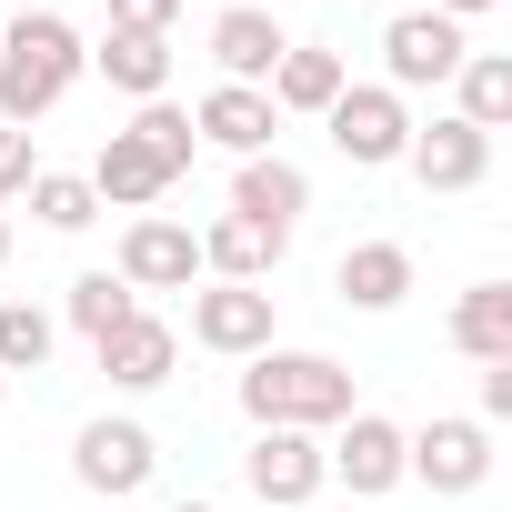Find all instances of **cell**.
I'll return each mask as SVG.
<instances>
[{
    "instance_id": "18",
    "label": "cell",
    "mask_w": 512,
    "mask_h": 512,
    "mask_svg": "<svg viewBox=\"0 0 512 512\" xmlns=\"http://www.w3.org/2000/svg\"><path fill=\"white\" fill-rule=\"evenodd\" d=\"M91 71H101L111 91H131V101H161V91H171V31H111V41L91 51Z\"/></svg>"
},
{
    "instance_id": "19",
    "label": "cell",
    "mask_w": 512,
    "mask_h": 512,
    "mask_svg": "<svg viewBox=\"0 0 512 512\" xmlns=\"http://www.w3.org/2000/svg\"><path fill=\"white\" fill-rule=\"evenodd\" d=\"M342 81H352V71H342V51L292 41V51L272 61V81H262V91H272V111H332V101H342Z\"/></svg>"
},
{
    "instance_id": "28",
    "label": "cell",
    "mask_w": 512,
    "mask_h": 512,
    "mask_svg": "<svg viewBox=\"0 0 512 512\" xmlns=\"http://www.w3.org/2000/svg\"><path fill=\"white\" fill-rule=\"evenodd\" d=\"M181 0H111V31H171Z\"/></svg>"
},
{
    "instance_id": "10",
    "label": "cell",
    "mask_w": 512,
    "mask_h": 512,
    "mask_svg": "<svg viewBox=\"0 0 512 512\" xmlns=\"http://www.w3.org/2000/svg\"><path fill=\"white\" fill-rule=\"evenodd\" d=\"M191 342H201V352H231V362L272 352V292H262V282H211V292H191Z\"/></svg>"
},
{
    "instance_id": "5",
    "label": "cell",
    "mask_w": 512,
    "mask_h": 512,
    "mask_svg": "<svg viewBox=\"0 0 512 512\" xmlns=\"http://www.w3.org/2000/svg\"><path fill=\"white\" fill-rule=\"evenodd\" d=\"M472 61V41H462V21H442V11H392V31H382V91H442L452 71Z\"/></svg>"
},
{
    "instance_id": "24",
    "label": "cell",
    "mask_w": 512,
    "mask_h": 512,
    "mask_svg": "<svg viewBox=\"0 0 512 512\" xmlns=\"http://www.w3.org/2000/svg\"><path fill=\"white\" fill-rule=\"evenodd\" d=\"M51 372V312L41 302H0V382Z\"/></svg>"
},
{
    "instance_id": "21",
    "label": "cell",
    "mask_w": 512,
    "mask_h": 512,
    "mask_svg": "<svg viewBox=\"0 0 512 512\" xmlns=\"http://www.w3.org/2000/svg\"><path fill=\"white\" fill-rule=\"evenodd\" d=\"M272 262H282V241H262L251 221H231V211L201 231V272L211 282H272Z\"/></svg>"
},
{
    "instance_id": "22",
    "label": "cell",
    "mask_w": 512,
    "mask_h": 512,
    "mask_svg": "<svg viewBox=\"0 0 512 512\" xmlns=\"http://www.w3.org/2000/svg\"><path fill=\"white\" fill-rule=\"evenodd\" d=\"M452 91H462L452 111H462L472 131H502V121H512V51H472V61L452 71Z\"/></svg>"
},
{
    "instance_id": "15",
    "label": "cell",
    "mask_w": 512,
    "mask_h": 512,
    "mask_svg": "<svg viewBox=\"0 0 512 512\" xmlns=\"http://www.w3.org/2000/svg\"><path fill=\"white\" fill-rule=\"evenodd\" d=\"M91 352H101V372H111L121 392H161L171 362H181V332H171L161 312H131V322H121L111 342H91Z\"/></svg>"
},
{
    "instance_id": "4",
    "label": "cell",
    "mask_w": 512,
    "mask_h": 512,
    "mask_svg": "<svg viewBox=\"0 0 512 512\" xmlns=\"http://www.w3.org/2000/svg\"><path fill=\"white\" fill-rule=\"evenodd\" d=\"M322 121H332V151H342L352 171H392V161L412 151V101L382 91V81H342V101H332Z\"/></svg>"
},
{
    "instance_id": "31",
    "label": "cell",
    "mask_w": 512,
    "mask_h": 512,
    "mask_svg": "<svg viewBox=\"0 0 512 512\" xmlns=\"http://www.w3.org/2000/svg\"><path fill=\"white\" fill-rule=\"evenodd\" d=\"M0 262H11V221H0Z\"/></svg>"
},
{
    "instance_id": "29",
    "label": "cell",
    "mask_w": 512,
    "mask_h": 512,
    "mask_svg": "<svg viewBox=\"0 0 512 512\" xmlns=\"http://www.w3.org/2000/svg\"><path fill=\"white\" fill-rule=\"evenodd\" d=\"M472 422H482V432L512 422V362H482V412H472Z\"/></svg>"
},
{
    "instance_id": "2",
    "label": "cell",
    "mask_w": 512,
    "mask_h": 512,
    "mask_svg": "<svg viewBox=\"0 0 512 512\" xmlns=\"http://www.w3.org/2000/svg\"><path fill=\"white\" fill-rule=\"evenodd\" d=\"M81 71H91L81 31H71L61 11H21V21H11V41H0V121L31 131L41 111H61V91H71Z\"/></svg>"
},
{
    "instance_id": "1",
    "label": "cell",
    "mask_w": 512,
    "mask_h": 512,
    "mask_svg": "<svg viewBox=\"0 0 512 512\" xmlns=\"http://www.w3.org/2000/svg\"><path fill=\"white\" fill-rule=\"evenodd\" d=\"M241 412L262 422V432H332V422H352L362 402H352V372L332 362V352H251L241 362Z\"/></svg>"
},
{
    "instance_id": "33",
    "label": "cell",
    "mask_w": 512,
    "mask_h": 512,
    "mask_svg": "<svg viewBox=\"0 0 512 512\" xmlns=\"http://www.w3.org/2000/svg\"><path fill=\"white\" fill-rule=\"evenodd\" d=\"M0 392H11V382H0Z\"/></svg>"
},
{
    "instance_id": "27",
    "label": "cell",
    "mask_w": 512,
    "mask_h": 512,
    "mask_svg": "<svg viewBox=\"0 0 512 512\" xmlns=\"http://www.w3.org/2000/svg\"><path fill=\"white\" fill-rule=\"evenodd\" d=\"M31 171H41L31 131H11V121H0V201H21V191H31Z\"/></svg>"
},
{
    "instance_id": "14",
    "label": "cell",
    "mask_w": 512,
    "mask_h": 512,
    "mask_svg": "<svg viewBox=\"0 0 512 512\" xmlns=\"http://www.w3.org/2000/svg\"><path fill=\"white\" fill-rule=\"evenodd\" d=\"M191 131H201L211 151H231V161H251V151H272V131H282V111H272V91H241V81H221V91H201V111H191Z\"/></svg>"
},
{
    "instance_id": "20",
    "label": "cell",
    "mask_w": 512,
    "mask_h": 512,
    "mask_svg": "<svg viewBox=\"0 0 512 512\" xmlns=\"http://www.w3.org/2000/svg\"><path fill=\"white\" fill-rule=\"evenodd\" d=\"M452 352L462 362H512V282H472L452 302Z\"/></svg>"
},
{
    "instance_id": "13",
    "label": "cell",
    "mask_w": 512,
    "mask_h": 512,
    "mask_svg": "<svg viewBox=\"0 0 512 512\" xmlns=\"http://www.w3.org/2000/svg\"><path fill=\"white\" fill-rule=\"evenodd\" d=\"M282 51H292V31L262 11V0H231V11L211 21V61H221V81H241V91H262Z\"/></svg>"
},
{
    "instance_id": "32",
    "label": "cell",
    "mask_w": 512,
    "mask_h": 512,
    "mask_svg": "<svg viewBox=\"0 0 512 512\" xmlns=\"http://www.w3.org/2000/svg\"><path fill=\"white\" fill-rule=\"evenodd\" d=\"M171 512H211V502H171Z\"/></svg>"
},
{
    "instance_id": "6",
    "label": "cell",
    "mask_w": 512,
    "mask_h": 512,
    "mask_svg": "<svg viewBox=\"0 0 512 512\" xmlns=\"http://www.w3.org/2000/svg\"><path fill=\"white\" fill-rule=\"evenodd\" d=\"M302 211H312V171H302V161H282V151H251V161L231 171V221H251L262 241H282V251H292Z\"/></svg>"
},
{
    "instance_id": "9",
    "label": "cell",
    "mask_w": 512,
    "mask_h": 512,
    "mask_svg": "<svg viewBox=\"0 0 512 512\" xmlns=\"http://www.w3.org/2000/svg\"><path fill=\"white\" fill-rule=\"evenodd\" d=\"M111 272H121L131 292H191V272H201V231L141 211V221L121 231V262H111Z\"/></svg>"
},
{
    "instance_id": "23",
    "label": "cell",
    "mask_w": 512,
    "mask_h": 512,
    "mask_svg": "<svg viewBox=\"0 0 512 512\" xmlns=\"http://www.w3.org/2000/svg\"><path fill=\"white\" fill-rule=\"evenodd\" d=\"M31 221L41 231H91L101 221V191L81 171H31Z\"/></svg>"
},
{
    "instance_id": "7",
    "label": "cell",
    "mask_w": 512,
    "mask_h": 512,
    "mask_svg": "<svg viewBox=\"0 0 512 512\" xmlns=\"http://www.w3.org/2000/svg\"><path fill=\"white\" fill-rule=\"evenodd\" d=\"M322 472H332L352 502H382V492L402 482V422H382V412H352V422H332V442H322Z\"/></svg>"
},
{
    "instance_id": "11",
    "label": "cell",
    "mask_w": 512,
    "mask_h": 512,
    "mask_svg": "<svg viewBox=\"0 0 512 512\" xmlns=\"http://www.w3.org/2000/svg\"><path fill=\"white\" fill-rule=\"evenodd\" d=\"M241 482H251V502H272V512H302L332 472H322V432H262L241 452Z\"/></svg>"
},
{
    "instance_id": "25",
    "label": "cell",
    "mask_w": 512,
    "mask_h": 512,
    "mask_svg": "<svg viewBox=\"0 0 512 512\" xmlns=\"http://www.w3.org/2000/svg\"><path fill=\"white\" fill-rule=\"evenodd\" d=\"M131 141H141V151H151V161H161L171 181H181V171L201 161V131H191V111H171V101H141V121H131Z\"/></svg>"
},
{
    "instance_id": "17",
    "label": "cell",
    "mask_w": 512,
    "mask_h": 512,
    "mask_svg": "<svg viewBox=\"0 0 512 512\" xmlns=\"http://www.w3.org/2000/svg\"><path fill=\"white\" fill-rule=\"evenodd\" d=\"M332 292H342L352 312H402V292H412V251H402V241H352L342 262H332Z\"/></svg>"
},
{
    "instance_id": "30",
    "label": "cell",
    "mask_w": 512,
    "mask_h": 512,
    "mask_svg": "<svg viewBox=\"0 0 512 512\" xmlns=\"http://www.w3.org/2000/svg\"><path fill=\"white\" fill-rule=\"evenodd\" d=\"M442 21H482V11H502V0H432Z\"/></svg>"
},
{
    "instance_id": "12",
    "label": "cell",
    "mask_w": 512,
    "mask_h": 512,
    "mask_svg": "<svg viewBox=\"0 0 512 512\" xmlns=\"http://www.w3.org/2000/svg\"><path fill=\"white\" fill-rule=\"evenodd\" d=\"M412 181L422 191H482V171H492V131H472L462 111H442V121H412Z\"/></svg>"
},
{
    "instance_id": "16",
    "label": "cell",
    "mask_w": 512,
    "mask_h": 512,
    "mask_svg": "<svg viewBox=\"0 0 512 512\" xmlns=\"http://www.w3.org/2000/svg\"><path fill=\"white\" fill-rule=\"evenodd\" d=\"M81 181L101 191V211H131V221H141V211H151V201L171 191V171H161V161H151V151H141L131 131H111V141L91 151V171H81Z\"/></svg>"
},
{
    "instance_id": "8",
    "label": "cell",
    "mask_w": 512,
    "mask_h": 512,
    "mask_svg": "<svg viewBox=\"0 0 512 512\" xmlns=\"http://www.w3.org/2000/svg\"><path fill=\"white\" fill-rule=\"evenodd\" d=\"M71 472H81V492H101V502H131V492L161 472V442H151L141 422H81V442H71Z\"/></svg>"
},
{
    "instance_id": "3",
    "label": "cell",
    "mask_w": 512,
    "mask_h": 512,
    "mask_svg": "<svg viewBox=\"0 0 512 512\" xmlns=\"http://www.w3.org/2000/svg\"><path fill=\"white\" fill-rule=\"evenodd\" d=\"M402 482H422V492H442V502L482 492V482H492V432H482L472 412H432L422 432H402Z\"/></svg>"
},
{
    "instance_id": "26",
    "label": "cell",
    "mask_w": 512,
    "mask_h": 512,
    "mask_svg": "<svg viewBox=\"0 0 512 512\" xmlns=\"http://www.w3.org/2000/svg\"><path fill=\"white\" fill-rule=\"evenodd\" d=\"M131 312H141V292H131L121 272H81V282H71V322H81L91 342H111Z\"/></svg>"
}]
</instances>
